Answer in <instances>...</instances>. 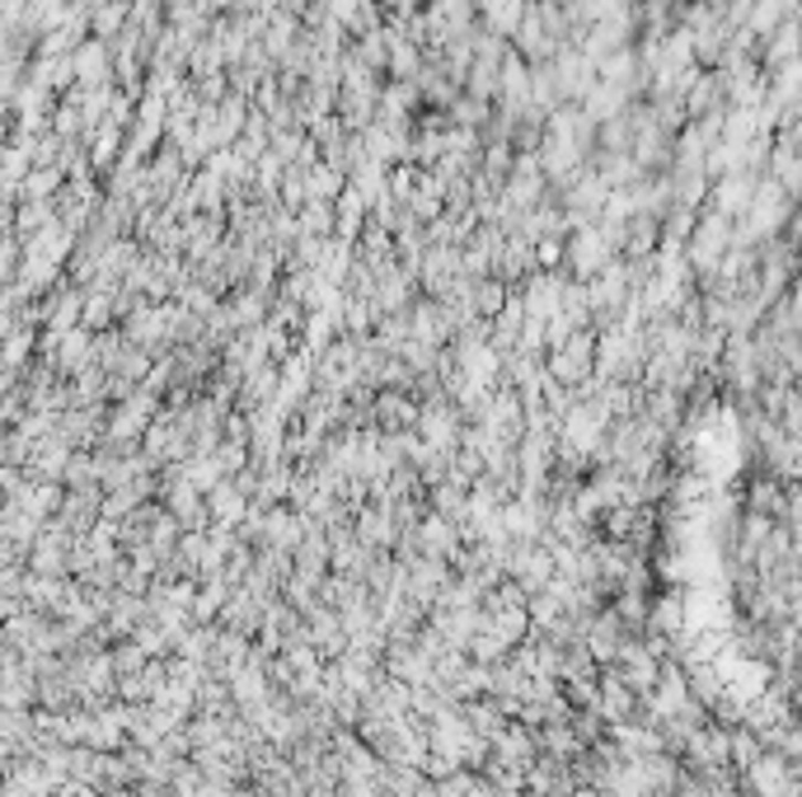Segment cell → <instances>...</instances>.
<instances>
[{"mask_svg":"<svg viewBox=\"0 0 802 797\" xmlns=\"http://www.w3.org/2000/svg\"><path fill=\"white\" fill-rule=\"evenodd\" d=\"M211 511H217V521L235 526V521H240V497H235V493H217V497H211Z\"/></svg>","mask_w":802,"mask_h":797,"instance_id":"6da1fadb","label":"cell"}]
</instances>
